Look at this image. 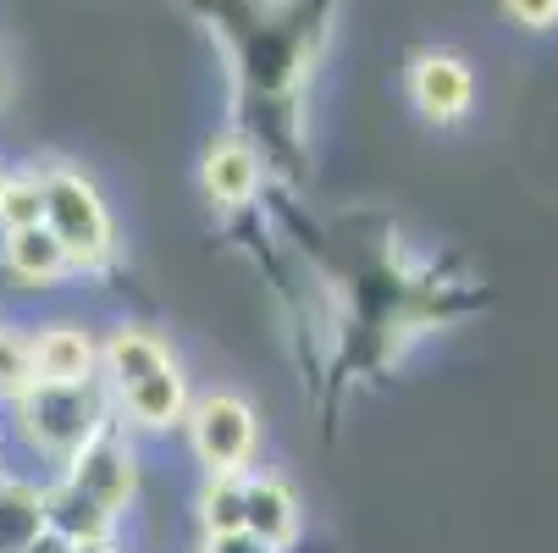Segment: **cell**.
<instances>
[{
  "mask_svg": "<svg viewBox=\"0 0 558 553\" xmlns=\"http://www.w3.org/2000/svg\"><path fill=\"white\" fill-rule=\"evenodd\" d=\"M28 360L39 387H72L100 376V338L84 322H39L28 327Z\"/></svg>",
  "mask_w": 558,
  "mask_h": 553,
  "instance_id": "obj_6",
  "label": "cell"
},
{
  "mask_svg": "<svg viewBox=\"0 0 558 553\" xmlns=\"http://www.w3.org/2000/svg\"><path fill=\"white\" fill-rule=\"evenodd\" d=\"M0 272H7L12 282H23V288H39V293L66 282V277H77L66 250L50 239L45 221L39 227H17V232H0Z\"/></svg>",
  "mask_w": 558,
  "mask_h": 553,
  "instance_id": "obj_11",
  "label": "cell"
},
{
  "mask_svg": "<svg viewBox=\"0 0 558 553\" xmlns=\"http://www.w3.org/2000/svg\"><path fill=\"white\" fill-rule=\"evenodd\" d=\"M45 221V189L39 172H7V189H0V232H17V227H39Z\"/></svg>",
  "mask_w": 558,
  "mask_h": 553,
  "instance_id": "obj_14",
  "label": "cell"
},
{
  "mask_svg": "<svg viewBox=\"0 0 558 553\" xmlns=\"http://www.w3.org/2000/svg\"><path fill=\"white\" fill-rule=\"evenodd\" d=\"M61 482L72 493H84L106 520H122L133 509V498H138V448H133V432H122L117 421L100 426L84 448L61 465Z\"/></svg>",
  "mask_w": 558,
  "mask_h": 553,
  "instance_id": "obj_4",
  "label": "cell"
},
{
  "mask_svg": "<svg viewBox=\"0 0 558 553\" xmlns=\"http://www.w3.org/2000/svg\"><path fill=\"white\" fill-rule=\"evenodd\" d=\"M39 189H45V227L50 239L66 250L72 272H100L117 261V216L100 194V183L89 172H77L66 161L34 167Z\"/></svg>",
  "mask_w": 558,
  "mask_h": 553,
  "instance_id": "obj_1",
  "label": "cell"
},
{
  "mask_svg": "<svg viewBox=\"0 0 558 553\" xmlns=\"http://www.w3.org/2000/svg\"><path fill=\"white\" fill-rule=\"evenodd\" d=\"M17 553H72V542H66L61 531H50V526H45V531H39V537H28Z\"/></svg>",
  "mask_w": 558,
  "mask_h": 553,
  "instance_id": "obj_18",
  "label": "cell"
},
{
  "mask_svg": "<svg viewBox=\"0 0 558 553\" xmlns=\"http://www.w3.org/2000/svg\"><path fill=\"white\" fill-rule=\"evenodd\" d=\"M39 531H45V488L7 470L0 477V553H17Z\"/></svg>",
  "mask_w": 558,
  "mask_h": 553,
  "instance_id": "obj_12",
  "label": "cell"
},
{
  "mask_svg": "<svg viewBox=\"0 0 558 553\" xmlns=\"http://www.w3.org/2000/svg\"><path fill=\"white\" fill-rule=\"evenodd\" d=\"M199 531H244V477H205Z\"/></svg>",
  "mask_w": 558,
  "mask_h": 553,
  "instance_id": "obj_13",
  "label": "cell"
},
{
  "mask_svg": "<svg viewBox=\"0 0 558 553\" xmlns=\"http://www.w3.org/2000/svg\"><path fill=\"white\" fill-rule=\"evenodd\" d=\"M0 477H7V448H0Z\"/></svg>",
  "mask_w": 558,
  "mask_h": 553,
  "instance_id": "obj_21",
  "label": "cell"
},
{
  "mask_svg": "<svg viewBox=\"0 0 558 553\" xmlns=\"http://www.w3.org/2000/svg\"><path fill=\"white\" fill-rule=\"evenodd\" d=\"M410 100L437 128L464 122V111L475 106V72H470V61L453 56V50H421L415 67H410Z\"/></svg>",
  "mask_w": 558,
  "mask_h": 553,
  "instance_id": "obj_7",
  "label": "cell"
},
{
  "mask_svg": "<svg viewBox=\"0 0 558 553\" xmlns=\"http://www.w3.org/2000/svg\"><path fill=\"white\" fill-rule=\"evenodd\" d=\"M34 387V360H28V327H0V410L17 405Z\"/></svg>",
  "mask_w": 558,
  "mask_h": 553,
  "instance_id": "obj_15",
  "label": "cell"
},
{
  "mask_svg": "<svg viewBox=\"0 0 558 553\" xmlns=\"http://www.w3.org/2000/svg\"><path fill=\"white\" fill-rule=\"evenodd\" d=\"M12 95H17V72H12V56L0 50V111L12 106Z\"/></svg>",
  "mask_w": 558,
  "mask_h": 553,
  "instance_id": "obj_19",
  "label": "cell"
},
{
  "mask_svg": "<svg viewBox=\"0 0 558 553\" xmlns=\"http://www.w3.org/2000/svg\"><path fill=\"white\" fill-rule=\"evenodd\" d=\"M189 405H194V399H189L183 365H167V371H155V376H144V382L111 393V416H117V426L133 432V437H161V432L183 426Z\"/></svg>",
  "mask_w": 558,
  "mask_h": 553,
  "instance_id": "obj_5",
  "label": "cell"
},
{
  "mask_svg": "<svg viewBox=\"0 0 558 553\" xmlns=\"http://www.w3.org/2000/svg\"><path fill=\"white\" fill-rule=\"evenodd\" d=\"M72 553H122L117 537H95V542H72Z\"/></svg>",
  "mask_w": 558,
  "mask_h": 553,
  "instance_id": "obj_20",
  "label": "cell"
},
{
  "mask_svg": "<svg viewBox=\"0 0 558 553\" xmlns=\"http://www.w3.org/2000/svg\"><path fill=\"white\" fill-rule=\"evenodd\" d=\"M0 189H7V167H0Z\"/></svg>",
  "mask_w": 558,
  "mask_h": 553,
  "instance_id": "obj_22",
  "label": "cell"
},
{
  "mask_svg": "<svg viewBox=\"0 0 558 553\" xmlns=\"http://www.w3.org/2000/svg\"><path fill=\"white\" fill-rule=\"evenodd\" d=\"M199 189L221 211L250 205L260 194V149L250 139H210L205 161H199Z\"/></svg>",
  "mask_w": 558,
  "mask_h": 553,
  "instance_id": "obj_9",
  "label": "cell"
},
{
  "mask_svg": "<svg viewBox=\"0 0 558 553\" xmlns=\"http://www.w3.org/2000/svg\"><path fill=\"white\" fill-rule=\"evenodd\" d=\"M244 531H255L266 548L288 553L304 531V504L277 470H250L244 477Z\"/></svg>",
  "mask_w": 558,
  "mask_h": 553,
  "instance_id": "obj_8",
  "label": "cell"
},
{
  "mask_svg": "<svg viewBox=\"0 0 558 553\" xmlns=\"http://www.w3.org/2000/svg\"><path fill=\"white\" fill-rule=\"evenodd\" d=\"M167 365H178L172 344H167L161 333H149V327H133V322L111 327L106 344H100V382H106L111 393H117V387H133V382H144V376H155V371H167Z\"/></svg>",
  "mask_w": 558,
  "mask_h": 553,
  "instance_id": "obj_10",
  "label": "cell"
},
{
  "mask_svg": "<svg viewBox=\"0 0 558 553\" xmlns=\"http://www.w3.org/2000/svg\"><path fill=\"white\" fill-rule=\"evenodd\" d=\"M504 12H509V23H520L531 34L558 28V0H504Z\"/></svg>",
  "mask_w": 558,
  "mask_h": 553,
  "instance_id": "obj_16",
  "label": "cell"
},
{
  "mask_svg": "<svg viewBox=\"0 0 558 553\" xmlns=\"http://www.w3.org/2000/svg\"><path fill=\"white\" fill-rule=\"evenodd\" d=\"M17 437L39 454V459H56L66 465L77 448H84L100 426H111V387L95 376V382H72V387H28L17 405H7Z\"/></svg>",
  "mask_w": 558,
  "mask_h": 553,
  "instance_id": "obj_2",
  "label": "cell"
},
{
  "mask_svg": "<svg viewBox=\"0 0 558 553\" xmlns=\"http://www.w3.org/2000/svg\"><path fill=\"white\" fill-rule=\"evenodd\" d=\"M199 553H277V548H266L255 531H205Z\"/></svg>",
  "mask_w": 558,
  "mask_h": 553,
  "instance_id": "obj_17",
  "label": "cell"
},
{
  "mask_svg": "<svg viewBox=\"0 0 558 553\" xmlns=\"http://www.w3.org/2000/svg\"><path fill=\"white\" fill-rule=\"evenodd\" d=\"M189 426V448L205 465V477H250L255 454H260V416L244 393L216 387L205 399L189 405L183 416Z\"/></svg>",
  "mask_w": 558,
  "mask_h": 553,
  "instance_id": "obj_3",
  "label": "cell"
}]
</instances>
